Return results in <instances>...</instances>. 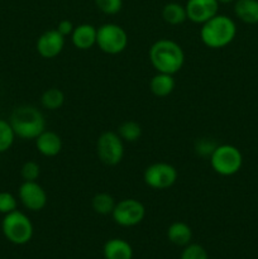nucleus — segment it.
Instances as JSON below:
<instances>
[{"label":"nucleus","instance_id":"1","mask_svg":"<svg viewBox=\"0 0 258 259\" xmlns=\"http://www.w3.org/2000/svg\"><path fill=\"white\" fill-rule=\"evenodd\" d=\"M149 61L157 72L175 75L185 63L184 50L171 39H159L149 48Z\"/></svg>","mask_w":258,"mask_h":259},{"label":"nucleus","instance_id":"2","mask_svg":"<svg viewBox=\"0 0 258 259\" xmlns=\"http://www.w3.org/2000/svg\"><path fill=\"white\" fill-rule=\"evenodd\" d=\"M9 123L15 137L32 141L46 131V118L42 111L33 105L18 106L10 114Z\"/></svg>","mask_w":258,"mask_h":259},{"label":"nucleus","instance_id":"3","mask_svg":"<svg viewBox=\"0 0 258 259\" xmlns=\"http://www.w3.org/2000/svg\"><path fill=\"white\" fill-rule=\"evenodd\" d=\"M237 34V25L228 15L217 14L201 24L200 39L206 47L211 50L227 47L233 42Z\"/></svg>","mask_w":258,"mask_h":259},{"label":"nucleus","instance_id":"4","mask_svg":"<svg viewBox=\"0 0 258 259\" xmlns=\"http://www.w3.org/2000/svg\"><path fill=\"white\" fill-rule=\"evenodd\" d=\"M2 230L7 240L15 245H24L30 242L34 233L32 222L24 212L19 210L4 215L2 222Z\"/></svg>","mask_w":258,"mask_h":259},{"label":"nucleus","instance_id":"5","mask_svg":"<svg viewBox=\"0 0 258 259\" xmlns=\"http://www.w3.org/2000/svg\"><path fill=\"white\" fill-rule=\"evenodd\" d=\"M209 158L212 169L220 176H233L242 168L243 164L242 153L232 144L217 146Z\"/></svg>","mask_w":258,"mask_h":259},{"label":"nucleus","instance_id":"6","mask_svg":"<svg viewBox=\"0 0 258 259\" xmlns=\"http://www.w3.org/2000/svg\"><path fill=\"white\" fill-rule=\"evenodd\" d=\"M96 46L108 55H119L128 46V34L115 23H105L98 28Z\"/></svg>","mask_w":258,"mask_h":259},{"label":"nucleus","instance_id":"7","mask_svg":"<svg viewBox=\"0 0 258 259\" xmlns=\"http://www.w3.org/2000/svg\"><path fill=\"white\" fill-rule=\"evenodd\" d=\"M99 159L106 166H116L124 157V141L116 132H104L96 142Z\"/></svg>","mask_w":258,"mask_h":259},{"label":"nucleus","instance_id":"8","mask_svg":"<svg viewBox=\"0 0 258 259\" xmlns=\"http://www.w3.org/2000/svg\"><path fill=\"white\" fill-rule=\"evenodd\" d=\"M113 220L123 228H132L141 224L146 217V207L139 200L123 199L116 202L113 212Z\"/></svg>","mask_w":258,"mask_h":259},{"label":"nucleus","instance_id":"9","mask_svg":"<svg viewBox=\"0 0 258 259\" xmlns=\"http://www.w3.org/2000/svg\"><path fill=\"white\" fill-rule=\"evenodd\" d=\"M177 169L166 162H156L149 164L143 174V180L148 187L153 190H166L174 186L177 181Z\"/></svg>","mask_w":258,"mask_h":259},{"label":"nucleus","instance_id":"10","mask_svg":"<svg viewBox=\"0 0 258 259\" xmlns=\"http://www.w3.org/2000/svg\"><path fill=\"white\" fill-rule=\"evenodd\" d=\"M23 206L29 211H40L47 205V192L37 181H24L18 190Z\"/></svg>","mask_w":258,"mask_h":259},{"label":"nucleus","instance_id":"11","mask_svg":"<svg viewBox=\"0 0 258 259\" xmlns=\"http://www.w3.org/2000/svg\"><path fill=\"white\" fill-rule=\"evenodd\" d=\"M219 4L218 0H187L185 5L187 19L196 24H204L218 14Z\"/></svg>","mask_w":258,"mask_h":259},{"label":"nucleus","instance_id":"12","mask_svg":"<svg viewBox=\"0 0 258 259\" xmlns=\"http://www.w3.org/2000/svg\"><path fill=\"white\" fill-rule=\"evenodd\" d=\"M65 38L57 29L46 30L37 39L38 55L46 60H51L60 55L65 47Z\"/></svg>","mask_w":258,"mask_h":259},{"label":"nucleus","instance_id":"13","mask_svg":"<svg viewBox=\"0 0 258 259\" xmlns=\"http://www.w3.org/2000/svg\"><path fill=\"white\" fill-rule=\"evenodd\" d=\"M34 141L37 151L45 157H56L62 151V139L52 131L46 129Z\"/></svg>","mask_w":258,"mask_h":259},{"label":"nucleus","instance_id":"14","mask_svg":"<svg viewBox=\"0 0 258 259\" xmlns=\"http://www.w3.org/2000/svg\"><path fill=\"white\" fill-rule=\"evenodd\" d=\"M96 33H98V28L94 27L93 24L83 23V24L77 25L73 28V32L71 33L72 45L77 50H90L93 46L96 45Z\"/></svg>","mask_w":258,"mask_h":259},{"label":"nucleus","instance_id":"15","mask_svg":"<svg viewBox=\"0 0 258 259\" xmlns=\"http://www.w3.org/2000/svg\"><path fill=\"white\" fill-rule=\"evenodd\" d=\"M103 255L105 259H132L133 248L126 240L113 238L104 244Z\"/></svg>","mask_w":258,"mask_h":259},{"label":"nucleus","instance_id":"16","mask_svg":"<svg viewBox=\"0 0 258 259\" xmlns=\"http://www.w3.org/2000/svg\"><path fill=\"white\" fill-rule=\"evenodd\" d=\"M175 86H176V82H175L174 75H169V73L157 72L149 82V89L157 98L168 96L175 90Z\"/></svg>","mask_w":258,"mask_h":259},{"label":"nucleus","instance_id":"17","mask_svg":"<svg viewBox=\"0 0 258 259\" xmlns=\"http://www.w3.org/2000/svg\"><path fill=\"white\" fill-rule=\"evenodd\" d=\"M167 238L172 244L177 247H186L191 243L192 230L186 223L175 222L167 229Z\"/></svg>","mask_w":258,"mask_h":259},{"label":"nucleus","instance_id":"18","mask_svg":"<svg viewBox=\"0 0 258 259\" xmlns=\"http://www.w3.org/2000/svg\"><path fill=\"white\" fill-rule=\"evenodd\" d=\"M237 18L247 24L258 23V0H237L234 5Z\"/></svg>","mask_w":258,"mask_h":259},{"label":"nucleus","instance_id":"19","mask_svg":"<svg viewBox=\"0 0 258 259\" xmlns=\"http://www.w3.org/2000/svg\"><path fill=\"white\" fill-rule=\"evenodd\" d=\"M162 18L167 24L179 25L187 19L186 9L179 3H168L162 9Z\"/></svg>","mask_w":258,"mask_h":259},{"label":"nucleus","instance_id":"20","mask_svg":"<svg viewBox=\"0 0 258 259\" xmlns=\"http://www.w3.org/2000/svg\"><path fill=\"white\" fill-rule=\"evenodd\" d=\"M116 201L108 192H99L91 200V207L99 215H109L113 212Z\"/></svg>","mask_w":258,"mask_h":259},{"label":"nucleus","instance_id":"21","mask_svg":"<svg viewBox=\"0 0 258 259\" xmlns=\"http://www.w3.org/2000/svg\"><path fill=\"white\" fill-rule=\"evenodd\" d=\"M65 103V94L57 88L47 89L40 96V104L47 110H57Z\"/></svg>","mask_w":258,"mask_h":259},{"label":"nucleus","instance_id":"22","mask_svg":"<svg viewBox=\"0 0 258 259\" xmlns=\"http://www.w3.org/2000/svg\"><path fill=\"white\" fill-rule=\"evenodd\" d=\"M116 133L119 134L121 139L124 142H129V143H133V142H137L142 136V128L137 121L134 120H126L123 121V123L119 125L118 132Z\"/></svg>","mask_w":258,"mask_h":259},{"label":"nucleus","instance_id":"23","mask_svg":"<svg viewBox=\"0 0 258 259\" xmlns=\"http://www.w3.org/2000/svg\"><path fill=\"white\" fill-rule=\"evenodd\" d=\"M15 141V133L9 120L0 119V153L9 151Z\"/></svg>","mask_w":258,"mask_h":259},{"label":"nucleus","instance_id":"24","mask_svg":"<svg viewBox=\"0 0 258 259\" xmlns=\"http://www.w3.org/2000/svg\"><path fill=\"white\" fill-rule=\"evenodd\" d=\"M180 259H209L206 249L196 243H190L184 247Z\"/></svg>","mask_w":258,"mask_h":259},{"label":"nucleus","instance_id":"25","mask_svg":"<svg viewBox=\"0 0 258 259\" xmlns=\"http://www.w3.org/2000/svg\"><path fill=\"white\" fill-rule=\"evenodd\" d=\"M95 5L106 15H115L123 8V0H95Z\"/></svg>","mask_w":258,"mask_h":259},{"label":"nucleus","instance_id":"26","mask_svg":"<svg viewBox=\"0 0 258 259\" xmlns=\"http://www.w3.org/2000/svg\"><path fill=\"white\" fill-rule=\"evenodd\" d=\"M40 175V167L35 161H27L20 168V176L24 181H37Z\"/></svg>","mask_w":258,"mask_h":259},{"label":"nucleus","instance_id":"27","mask_svg":"<svg viewBox=\"0 0 258 259\" xmlns=\"http://www.w3.org/2000/svg\"><path fill=\"white\" fill-rule=\"evenodd\" d=\"M18 200L13 194L8 191L0 192V214H9L17 210Z\"/></svg>","mask_w":258,"mask_h":259},{"label":"nucleus","instance_id":"28","mask_svg":"<svg viewBox=\"0 0 258 259\" xmlns=\"http://www.w3.org/2000/svg\"><path fill=\"white\" fill-rule=\"evenodd\" d=\"M215 148H217V146L210 139H200L195 146V151L201 157H210Z\"/></svg>","mask_w":258,"mask_h":259},{"label":"nucleus","instance_id":"29","mask_svg":"<svg viewBox=\"0 0 258 259\" xmlns=\"http://www.w3.org/2000/svg\"><path fill=\"white\" fill-rule=\"evenodd\" d=\"M73 28L75 27H73V24L70 22V20L63 19L58 23V25L56 29H57L58 32L63 35V37H67V35H71V33L73 32Z\"/></svg>","mask_w":258,"mask_h":259},{"label":"nucleus","instance_id":"30","mask_svg":"<svg viewBox=\"0 0 258 259\" xmlns=\"http://www.w3.org/2000/svg\"><path fill=\"white\" fill-rule=\"evenodd\" d=\"M219 3H223V4H228V3H232L234 2V0H218Z\"/></svg>","mask_w":258,"mask_h":259}]
</instances>
